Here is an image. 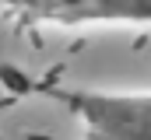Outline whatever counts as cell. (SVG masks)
Here are the masks:
<instances>
[{"label":"cell","mask_w":151,"mask_h":140,"mask_svg":"<svg viewBox=\"0 0 151 140\" xmlns=\"http://www.w3.org/2000/svg\"><path fill=\"white\" fill-rule=\"evenodd\" d=\"M4 77L25 91L49 98L81 119L84 140H151V91H95L46 77H21L4 70Z\"/></svg>","instance_id":"6da1fadb"},{"label":"cell","mask_w":151,"mask_h":140,"mask_svg":"<svg viewBox=\"0 0 151 140\" xmlns=\"http://www.w3.org/2000/svg\"><path fill=\"white\" fill-rule=\"evenodd\" d=\"M25 25H151V0H0Z\"/></svg>","instance_id":"7a4b0ae2"}]
</instances>
